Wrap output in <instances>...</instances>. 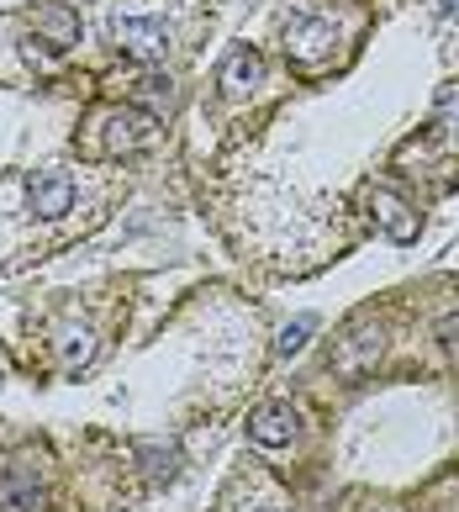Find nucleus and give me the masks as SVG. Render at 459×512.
Returning <instances> with one entry per match:
<instances>
[{"label":"nucleus","mask_w":459,"mask_h":512,"mask_svg":"<svg viewBox=\"0 0 459 512\" xmlns=\"http://www.w3.org/2000/svg\"><path fill=\"white\" fill-rule=\"evenodd\" d=\"M285 53H291L301 69H317L333 53V22L328 16H296V22L285 27Z\"/></svg>","instance_id":"f257e3e1"},{"label":"nucleus","mask_w":459,"mask_h":512,"mask_svg":"<svg viewBox=\"0 0 459 512\" xmlns=\"http://www.w3.org/2000/svg\"><path fill=\"white\" fill-rule=\"evenodd\" d=\"M27 201H32V212L37 217H64L69 206H74V180H69V169L59 164H48V169H32V180H27Z\"/></svg>","instance_id":"f03ea898"},{"label":"nucleus","mask_w":459,"mask_h":512,"mask_svg":"<svg viewBox=\"0 0 459 512\" xmlns=\"http://www.w3.org/2000/svg\"><path fill=\"white\" fill-rule=\"evenodd\" d=\"M111 32H117V48L132 53V59H143V64L169 53V32H164V22H153V16H117Z\"/></svg>","instance_id":"7ed1b4c3"},{"label":"nucleus","mask_w":459,"mask_h":512,"mask_svg":"<svg viewBox=\"0 0 459 512\" xmlns=\"http://www.w3.org/2000/svg\"><path fill=\"white\" fill-rule=\"evenodd\" d=\"M217 80H222V96H227V101H243L248 90L264 80V59H259V53L248 48V43H238V48L222 59V74H217Z\"/></svg>","instance_id":"20e7f679"},{"label":"nucleus","mask_w":459,"mask_h":512,"mask_svg":"<svg viewBox=\"0 0 459 512\" xmlns=\"http://www.w3.org/2000/svg\"><path fill=\"white\" fill-rule=\"evenodd\" d=\"M370 212H375L380 227H386L391 243H412L417 227H423V222H417V212H412V206L401 201L396 191H370Z\"/></svg>","instance_id":"39448f33"},{"label":"nucleus","mask_w":459,"mask_h":512,"mask_svg":"<svg viewBox=\"0 0 459 512\" xmlns=\"http://www.w3.org/2000/svg\"><path fill=\"white\" fill-rule=\"evenodd\" d=\"M248 439H254V444H264V449H280V444H291V439H296V412L285 407V402L259 407L254 417H248Z\"/></svg>","instance_id":"423d86ee"},{"label":"nucleus","mask_w":459,"mask_h":512,"mask_svg":"<svg viewBox=\"0 0 459 512\" xmlns=\"http://www.w3.org/2000/svg\"><path fill=\"white\" fill-rule=\"evenodd\" d=\"M143 138H148V117H143V111H111V117H106V138H101V154L138 148Z\"/></svg>","instance_id":"0eeeda50"},{"label":"nucleus","mask_w":459,"mask_h":512,"mask_svg":"<svg viewBox=\"0 0 459 512\" xmlns=\"http://www.w3.org/2000/svg\"><path fill=\"white\" fill-rule=\"evenodd\" d=\"M37 43H53V48L80 43V22H74V11L69 6H43V11H37Z\"/></svg>","instance_id":"6e6552de"},{"label":"nucleus","mask_w":459,"mask_h":512,"mask_svg":"<svg viewBox=\"0 0 459 512\" xmlns=\"http://www.w3.org/2000/svg\"><path fill=\"white\" fill-rule=\"evenodd\" d=\"M90 354H95V338H90V328L69 333V344H64V370H80V365H90Z\"/></svg>","instance_id":"1a4fd4ad"},{"label":"nucleus","mask_w":459,"mask_h":512,"mask_svg":"<svg viewBox=\"0 0 459 512\" xmlns=\"http://www.w3.org/2000/svg\"><path fill=\"white\" fill-rule=\"evenodd\" d=\"M306 333H312V317H296L291 328H285V333L275 338V349H280V354H301V344H306Z\"/></svg>","instance_id":"9d476101"},{"label":"nucleus","mask_w":459,"mask_h":512,"mask_svg":"<svg viewBox=\"0 0 459 512\" xmlns=\"http://www.w3.org/2000/svg\"><path fill=\"white\" fill-rule=\"evenodd\" d=\"M143 85V101H153V106H175V90H169V80H138Z\"/></svg>","instance_id":"9b49d317"},{"label":"nucleus","mask_w":459,"mask_h":512,"mask_svg":"<svg viewBox=\"0 0 459 512\" xmlns=\"http://www.w3.org/2000/svg\"><path fill=\"white\" fill-rule=\"evenodd\" d=\"M438 333H444V344H454V349H459V317H449V322H444V328H438Z\"/></svg>","instance_id":"f8f14e48"},{"label":"nucleus","mask_w":459,"mask_h":512,"mask_svg":"<svg viewBox=\"0 0 459 512\" xmlns=\"http://www.w3.org/2000/svg\"><path fill=\"white\" fill-rule=\"evenodd\" d=\"M438 6H444L449 16H459V0H438Z\"/></svg>","instance_id":"ddd939ff"},{"label":"nucleus","mask_w":459,"mask_h":512,"mask_svg":"<svg viewBox=\"0 0 459 512\" xmlns=\"http://www.w3.org/2000/svg\"><path fill=\"white\" fill-rule=\"evenodd\" d=\"M254 512H280V507H254Z\"/></svg>","instance_id":"4468645a"}]
</instances>
